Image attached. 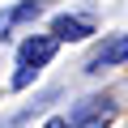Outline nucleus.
I'll list each match as a JSON object with an SVG mask.
<instances>
[{
	"label": "nucleus",
	"instance_id": "1",
	"mask_svg": "<svg viewBox=\"0 0 128 128\" xmlns=\"http://www.w3.org/2000/svg\"><path fill=\"white\" fill-rule=\"evenodd\" d=\"M111 115H115L111 98H81V102H73V111L64 120H68V128H102Z\"/></svg>",
	"mask_w": 128,
	"mask_h": 128
},
{
	"label": "nucleus",
	"instance_id": "2",
	"mask_svg": "<svg viewBox=\"0 0 128 128\" xmlns=\"http://www.w3.org/2000/svg\"><path fill=\"white\" fill-rule=\"evenodd\" d=\"M60 38L56 34H30L22 47H17V68H43V64H51Z\"/></svg>",
	"mask_w": 128,
	"mask_h": 128
},
{
	"label": "nucleus",
	"instance_id": "3",
	"mask_svg": "<svg viewBox=\"0 0 128 128\" xmlns=\"http://www.w3.org/2000/svg\"><path fill=\"white\" fill-rule=\"evenodd\" d=\"M124 60H128V34H111V38L90 56V68H86V73H102V68L124 64Z\"/></svg>",
	"mask_w": 128,
	"mask_h": 128
},
{
	"label": "nucleus",
	"instance_id": "4",
	"mask_svg": "<svg viewBox=\"0 0 128 128\" xmlns=\"http://www.w3.org/2000/svg\"><path fill=\"white\" fill-rule=\"evenodd\" d=\"M51 34H56L60 43H81V38L94 34V22H90V17H77V13H60V17L51 22Z\"/></svg>",
	"mask_w": 128,
	"mask_h": 128
},
{
	"label": "nucleus",
	"instance_id": "5",
	"mask_svg": "<svg viewBox=\"0 0 128 128\" xmlns=\"http://www.w3.org/2000/svg\"><path fill=\"white\" fill-rule=\"evenodd\" d=\"M43 9H47L43 0H26V4H17V9H9V13H0V38H4V34L17 26V22H34Z\"/></svg>",
	"mask_w": 128,
	"mask_h": 128
},
{
	"label": "nucleus",
	"instance_id": "6",
	"mask_svg": "<svg viewBox=\"0 0 128 128\" xmlns=\"http://www.w3.org/2000/svg\"><path fill=\"white\" fill-rule=\"evenodd\" d=\"M34 77H38V68H17V73H13V90H26Z\"/></svg>",
	"mask_w": 128,
	"mask_h": 128
},
{
	"label": "nucleus",
	"instance_id": "7",
	"mask_svg": "<svg viewBox=\"0 0 128 128\" xmlns=\"http://www.w3.org/2000/svg\"><path fill=\"white\" fill-rule=\"evenodd\" d=\"M43 128H68V120H64V115H56V120H47Z\"/></svg>",
	"mask_w": 128,
	"mask_h": 128
}]
</instances>
